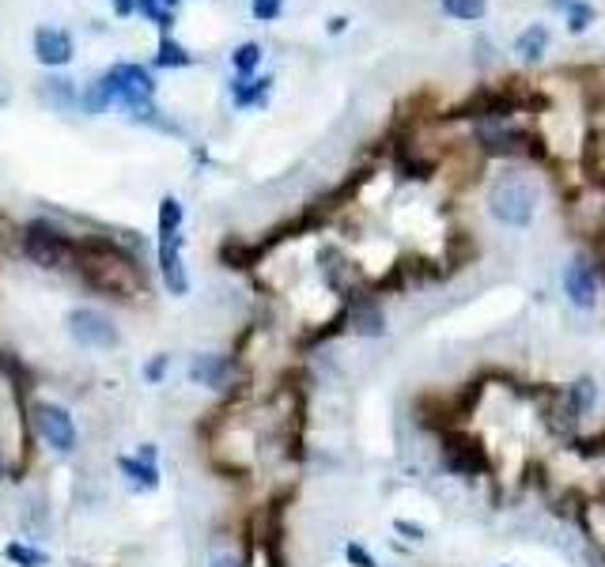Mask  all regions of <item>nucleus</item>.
Wrapping results in <instances>:
<instances>
[{
    "label": "nucleus",
    "instance_id": "f257e3e1",
    "mask_svg": "<svg viewBox=\"0 0 605 567\" xmlns=\"http://www.w3.org/2000/svg\"><path fill=\"white\" fill-rule=\"evenodd\" d=\"M72 269L84 276L91 292H103L118 303L148 295V276L137 265V258H129L118 242L110 239H76Z\"/></svg>",
    "mask_w": 605,
    "mask_h": 567
},
{
    "label": "nucleus",
    "instance_id": "f03ea898",
    "mask_svg": "<svg viewBox=\"0 0 605 567\" xmlns=\"http://www.w3.org/2000/svg\"><path fill=\"white\" fill-rule=\"evenodd\" d=\"M439 462L450 477L462 481H477V477H492V450L484 447V439L469 428H447L439 431Z\"/></svg>",
    "mask_w": 605,
    "mask_h": 567
},
{
    "label": "nucleus",
    "instance_id": "7ed1b4c3",
    "mask_svg": "<svg viewBox=\"0 0 605 567\" xmlns=\"http://www.w3.org/2000/svg\"><path fill=\"white\" fill-rule=\"evenodd\" d=\"M537 212V193L530 182L515 174H503L488 189V216L503 227H530Z\"/></svg>",
    "mask_w": 605,
    "mask_h": 567
},
{
    "label": "nucleus",
    "instance_id": "20e7f679",
    "mask_svg": "<svg viewBox=\"0 0 605 567\" xmlns=\"http://www.w3.org/2000/svg\"><path fill=\"white\" fill-rule=\"evenodd\" d=\"M23 254L42 269H69L76 261V239L61 235L50 224H31L23 231Z\"/></svg>",
    "mask_w": 605,
    "mask_h": 567
},
{
    "label": "nucleus",
    "instance_id": "39448f33",
    "mask_svg": "<svg viewBox=\"0 0 605 567\" xmlns=\"http://www.w3.org/2000/svg\"><path fill=\"white\" fill-rule=\"evenodd\" d=\"M31 424L46 439V447H53L57 454H76L80 447V428H76V416L65 405H53V401H35L31 405Z\"/></svg>",
    "mask_w": 605,
    "mask_h": 567
},
{
    "label": "nucleus",
    "instance_id": "423d86ee",
    "mask_svg": "<svg viewBox=\"0 0 605 567\" xmlns=\"http://www.w3.org/2000/svg\"><path fill=\"white\" fill-rule=\"evenodd\" d=\"M564 299H568L575 310H594L598 307V292H602V276L594 269L590 254H575V258L564 265Z\"/></svg>",
    "mask_w": 605,
    "mask_h": 567
},
{
    "label": "nucleus",
    "instance_id": "0eeeda50",
    "mask_svg": "<svg viewBox=\"0 0 605 567\" xmlns=\"http://www.w3.org/2000/svg\"><path fill=\"white\" fill-rule=\"evenodd\" d=\"M69 337L76 344H84V348H99V352H110V348H118L121 341L118 326H114L106 314H99V310H91V307H80L69 314Z\"/></svg>",
    "mask_w": 605,
    "mask_h": 567
},
{
    "label": "nucleus",
    "instance_id": "6e6552de",
    "mask_svg": "<svg viewBox=\"0 0 605 567\" xmlns=\"http://www.w3.org/2000/svg\"><path fill=\"white\" fill-rule=\"evenodd\" d=\"M242 375L239 356H224V352H197L190 360V382L205 386V390H231Z\"/></svg>",
    "mask_w": 605,
    "mask_h": 567
},
{
    "label": "nucleus",
    "instance_id": "1a4fd4ad",
    "mask_svg": "<svg viewBox=\"0 0 605 567\" xmlns=\"http://www.w3.org/2000/svg\"><path fill=\"white\" fill-rule=\"evenodd\" d=\"M106 84L114 91V103H125L129 110L148 106L152 95H156L152 76H148V69H140V65H114V69L106 72Z\"/></svg>",
    "mask_w": 605,
    "mask_h": 567
},
{
    "label": "nucleus",
    "instance_id": "9d476101",
    "mask_svg": "<svg viewBox=\"0 0 605 567\" xmlns=\"http://www.w3.org/2000/svg\"><path fill=\"white\" fill-rule=\"evenodd\" d=\"M345 322L356 337H367V341L386 337V310H382V303L371 292H360L356 299H348Z\"/></svg>",
    "mask_w": 605,
    "mask_h": 567
},
{
    "label": "nucleus",
    "instance_id": "9b49d317",
    "mask_svg": "<svg viewBox=\"0 0 605 567\" xmlns=\"http://www.w3.org/2000/svg\"><path fill=\"white\" fill-rule=\"evenodd\" d=\"M159 280L171 295L190 292V273H186V261H182V235L159 239Z\"/></svg>",
    "mask_w": 605,
    "mask_h": 567
},
{
    "label": "nucleus",
    "instance_id": "f8f14e48",
    "mask_svg": "<svg viewBox=\"0 0 605 567\" xmlns=\"http://www.w3.org/2000/svg\"><path fill=\"white\" fill-rule=\"evenodd\" d=\"M477 140L488 155H519V152H534V140L526 137L522 129H511L503 121H484L477 129Z\"/></svg>",
    "mask_w": 605,
    "mask_h": 567
},
{
    "label": "nucleus",
    "instance_id": "ddd939ff",
    "mask_svg": "<svg viewBox=\"0 0 605 567\" xmlns=\"http://www.w3.org/2000/svg\"><path fill=\"white\" fill-rule=\"evenodd\" d=\"M575 522H579L583 537L590 541V549L598 552V560L605 564V499L602 496L583 499V503H579V515H575Z\"/></svg>",
    "mask_w": 605,
    "mask_h": 567
},
{
    "label": "nucleus",
    "instance_id": "4468645a",
    "mask_svg": "<svg viewBox=\"0 0 605 567\" xmlns=\"http://www.w3.org/2000/svg\"><path fill=\"white\" fill-rule=\"evenodd\" d=\"M35 57L42 65H50V69H61V65H69L72 61V38L65 31H57V27H42L35 31Z\"/></svg>",
    "mask_w": 605,
    "mask_h": 567
},
{
    "label": "nucleus",
    "instance_id": "2eb2a0df",
    "mask_svg": "<svg viewBox=\"0 0 605 567\" xmlns=\"http://www.w3.org/2000/svg\"><path fill=\"white\" fill-rule=\"evenodd\" d=\"M118 469H121V477L133 484V488H140V492H156L159 481H163V477H159V465L144 462V458H137V454H121Z\"/></svg>",
    "mask_w": 605,
    "mask_h": 567
},
{
    "label": "nucleus",
    "instance_id": "dca6fc26",
    "mask_svg": "<svg viewBox=\"0 0 605 567\" xmlns=\"http://www.w3.org/2000/svg\"><path fill=\"white\" fill-rule=\"evenodd\" d=\"M564 401H568L571 413L579 416V420H587L594 413V405H598V382H594V375L571 378L568 386H564Z\"/></svg>",
    "mask_w": 605,
    "mask_h": 567
},
{
    "label": "nucleus",
    "instance_id": "f3484780",
    "mask_svg": "<svg viewBox=\"0 0 605 567\" xmlns=\"http://www.w3.org/2000/svg\"><path fill=\"white\" fill-rule=\"evenodd\" d=\"M265 254V246H250V242L242 239H227L224 246H220V258H224V265H231V269H250L254 261Z\"/></svg>",
    "mask_w": 605,
    "mask_h": 567
},
{
    "label": "nucleus",
    "instance_id": "a211bd4d",
    "mask_svg": "<svg viewBox=\"0 0 605 567\" xmlns=\"http://www.w3.org/2000/svg\"><path fill=\"white\" fill-rule=\"evenodd\" d=\"M545 46H549V27H545V23H534V27H526V31L515 38V53H519L522 61H541Z\"/></svg>",
    "mask_w": 605,
    "mask_h": 567
},
{
    "label": "nucleus",
    "instance_id": "6ab92c4d",
    "mask_svg": "<svg viewBox=\"0 0 605 567\" xmlns=\"http://www.w3.org/2000/svg\"><path fill=\"white\" fill-rule=\"evenodd\" d=\"M4 560L16 567H46L50 564V556L42 549H31V545H23V541H8L4 545Z\"/></svg>",
    "mask_w": 605,
    "mask_h": 567
},
{
    "label": "nucleus",
    "instance_id": "aec40b11",
    "mask_svg": "<svg viewBox=\"0 0 605 567\" xmlns=\"http://www.w3.org/2000/svg\"><path fill=\"white\" fill-rule=\"evenodd\" d=\"M178 231H182V205H178V197H163L159 201V239L178 235Z\"/></svg>",
    "mask_w": 605,
    "mask_h": 567
},
{
    "label": "nucleus",
    "instance_id": "412c9836",
    "mask_svg": "<svg viewBox=\"0 0 605 567\" xmlns=\"http://www.w3.org/2000/svg\"><path fill=\"white\" fill-rule=\"evenodd\" d=\"M439 4L450 19H466V23H477L488 12V0H439Z\"/></svg>",
    "mask_w": 605,
    "mask_h": 567
},
{
    "label": "nucleus",
    "instance_id": "4be33fe9",
    "mask_svg": "<svg viewBox=\"0 0 605 567\" xmlns=\"http://www.w3.org/2000/svg\"><path fill=\"white\" fill-rule=\"evenodd\" d=\"M156 65L159 69H186V65H190V53L182 50L174 38H163L156 50Z\"/></svg>",
    "mask_w": 605,
    "mask_h": 567
},
{
    "label": "nucleus",
    "instance_id": "5701e85b",
    "mask_svg": "<svg viewBox=\"0 0 605 567\" xmlns=\"http://www.w3.org/2000/svg\"><path fill=\"white\" fill-rule=\"evenodd\" d=\"M564 12H568V31H571V35H583L590 23H594V4H587V0H571Z\"/></svg>",
    "mask_w": 605,
    "mask_h": 567
},
{
    "label": "nucleus",
    "instance_id": "b1692460",
    "mask_svg": "<svg viewBox=\"0 0 605 567\" xmlns=\"http://www.w3.org/2000/svg\"><path fill=\"white\" fill-rule=\"evenodd\" d=\"M269 84H273L269 76H261V80H254V84H250V80H239V84H235V103L239 106L261 103V99H265V91H269Z\"/></svg>",
    "mask_w": 605,
    "mask_h": 567
},
{
    "label": "nucleus",
    "instance_id": "393cba45",
    "mask_svg": "<svg viewBox=\"0 0 605 567\" xmlns=\"http://www.w3.org/2000/svg\"><path fill=\"white\" fill-rule=\"evenodd\" d=\"M110 103H114V91H110V84H106V76H103V80H95L91 91L84 95V106H87V114H103Z\"/></svg>",
    "mask_w": 605,
    "mask_h": 567
},
{
    "label": "nucleus",
    "instance_id": "a878e982",
    "mask_svg": "<svg viewBox=\"0 0 605 567\" xmlns=\"http://www.w3.org/2000/svg\"><path fill=\"white\" fill-rule=\"evenodd\" d=\"M231 61H235V69H239L242 76H250V72L261 65V46H258V42H242Z\"/></svg>",
    "mask_w": 605,
    "mask_h": 567
},
{
    "label": "nucleus",
    "instance_id": "bb28decb",
    "mask_svg": "<svg viewBox=\"0 0 605 567\" xmlns=\"http://www.w3.org/2000/svg\"><path fill=\"white\" fill-rule=\"evenodd\" d=\"M167 371H171V356H167V352H156L152 360L144 363V382H148V386H159V382L167 378Z\"/></svg>",
    "mask_w": 605,
    "mask_h": 567
},
{
    "label": "nucleus",
    "instance_id": "cd10ccee",
    "mask_svg": "<svg viewBox=\"0 0 605 567\" xmlns=\"http://www.w3.org/2000/svg\"><path fill=\"white\" fill-rule=\"evenodd\" d=\"M140 12L152 19V23H159V27H171V8L163 4V0H137Z\"/></svg>",
    "mask_w": 605,
    "mask_h": 567
},
{
    "label": "nucleus",
    "instance_id": "c85d7f7f",
    "mask_svg": "<svg viewBox=\"0 0 605 567\" xmlns=\"http://www.w3.org/2000/svg\"><path fill=\"white\" fill-rule=\"evenodd\" d=\"M345 560H348L352 567H379V560H375L371 552L363 549L360 541H348V545H345Z\"/></svg>",
    "mask_w": 605,
    "mask_h": 567
},
{
    "label": "nucleus",
    "instance_id": "c756f323",
    "mask_svg": "<svg viewBox=\"0 0 605 567\" xmlns=\"http://www.w3.org/2000/svg\"><path fill=\"white\" fill-rule=\"evenodd\" d=\"M394 533H401L405 541H424L428 537V530L420 522H409V518H394Z\"/></svg>",
    "mask_w": 605,
    "mask_h": 567
},
{
    "label": "nucleus",
    "instance_id": "7c9ffc66",
    "mask_svg": "<svg viewBox=\"0 0 605 567\" xmlns=\"http://www.w3.org/2000/svg\"><path fill=\"white\" fill-rule=\"evenodd\" d=\"M254 16H258V19H277L280 16V0H254Z\"/></svg>",
    "mask_w": 605,
    "mask_h": 567
},
{
    "label": "nucleus",
    "instance_id": "2f4dec72",
    "mask_svg": "<svg viewBox=\"0 0 605 567\" xmlns=\"http://www.w3.org/2000/svg\"><path fill=\"white\" fill-rule=\"evenodd\" d=\"M110 4H114V12H118L121 19L129 16V12H133V8H137V0H110Z\"/></svg>",
    "mask_w": 605,
    "mask_h": 567
},
{
    "label": "nucleus",
    "instance_id": "473e14b6",
    "mask_svg": "<svg viewBox=\"0 0 605 567\" xmlns=\"http://www.w3.org/2000/svg\"><path fill=\"white\" fill-rule=\"evenodd\" d=\"M156 454H159L156 443H140V454H137V458H144V462H156Z\"/></svg>",
    "mask_w": 605,
    "mask_h": 567
},
{
    "label": "nucleus",
    "instance_id": "72a5a7b5",
    "mask_svg": "<svg viewBox=\"0 0 605 567\" xmlns=\"http://www.w3.org/2000/svg\"><path fill=\"white\" fill-rule=\"evenodd\" d=\"M345 27H348V19H345V16H333V19H329V35H341Z\"/></svg>",
    "mask_w": 605,
    "mask_h": 567
},
{
    "label": "nucleus",
    "instance_id": "f704fd0d",
    "mask_svg": "<svg viewBox=\"0 0 605 567\" xmlns=\"http://www.w3.org/2000/svg\"><path fill=\"white\" fill-rule=\"evenodd\" d=\"M208 567H242V560H235V556H216Z\"/></svg>",
    "mask_w": 605,
    "mask_h": 567
},
{
    "label": "nucleus",
    "instance_id": "c9c22d12",
    "mask_svg": "<svg viewBox=\"0 0 605 567\" xmlns=\"http://www.w3.org/2000/svg\"><path fill=\"white\" fill-rule=\"evenodd\" d=\"M12 473V465H8V458H4V447H0V481Z\"/></svg>",
    "mask_w": 605,
    "mask_h": 567
},
{
    "label": "nucleus",
    "instance_id": "e433bc0d",
    "mask_svg": "<svg viewBox=\"0 0 605 567\" xmlns=\"http://www.w3.org/2000/svg\"><path fill=\"white\" fill-rule=\"evenodd\" d=\"M163 4H167V8H174V4H178V0H163Z\"/></svg>",
    "mask_w": 605,
    "mask_h": 567
},
{
    "label": "nucleus",
    "instance_id": "4c0bfd02",
    "mask_svg": "<svg viewBox=\"0 0 605 567\" xmlns=\"http://www.w3.org/2000/svg\"><path fill=\"white\" fill-rule=\"evenodd\" d=\"M598 496H602V499H605V484H602V492H598Z\"/></svg>",
    "mask_w": 605,
    "mask_h": 567
},
{
    "label": "nucleus",
    "instance_id": "58836bf2",
    "mask_svg": "<svg viewBox=\"0 0 605 567\" xmlns=\"http://www.w3.org/2000/svg\"><path fill=\"white\" fill-rule=\"evenodd\" d=\"M500 567H511V564H500Z\"/></svg>",
    "mask_w": 605,
    "mask_h": 567
}]
</instances>
